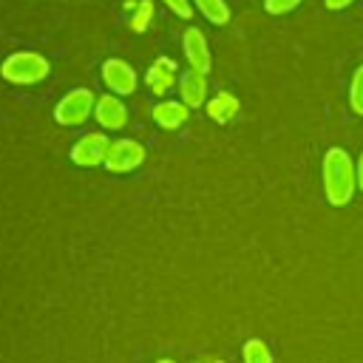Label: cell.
Wrapping results in <instances>:
<instances>
[{
	"mask_svg": "<svg viewBox=\"0 0 363 363\" xmlns=\"http://www.w3.org/2000/svg\"><path fill=\"white\" fill-rule=\"evenodd\" d=\"M323 193L332 207H343L357 193V164L343 147H329L320 159Z\"/></svg>",
	"mask_w": 363,
	"mask_h": 363,
	"instance_id": "1",
	"label": "cell"
},
{
	"mask_svg": "<svg viewBox=\"0 0 363 363\" xmlns=\"http://www.w3.org/2000/svg\"><path fill=\"white\" fill-rule=\"evenodd\" d=\"M48 74H51V62L37 51H14L0 62V77L11 85H37Z\"/></svg>",
	"mask_w": 363,
	"mask_h": 363,
	"instance_id": "2",
	"label": "cell"
},
{
	"mask_svg": "<svg viewBox=\"0 0 363 363\" xmlns=\"http://www.w3.org/2000/svg\"><path fill=\"white\" fill-rule=\"evenodd\" d=\"M94 108H96L94 91H91V88H74V91H68V94L57 102V108H54V122L62 125V128H79V125H85V122L91 119Z\"/></svg>",
	"mask_w": 363,
	"mask_h": 363,
	"instance_id": "3",
	"label": "cell"
},
{
	"mask_svg": "<svg viewBox=\"0 0 363 363\" xmlns=\"http://www.w3.org/2000/svg\"><path fill=\"white\" fill-rule=\"evenodd\" d=\"M145 156H147V150H145L142 142H136V139H116V142H111L102 167L111 170V173H130V170H136L145 162Z\"/></svg>",
	"mask_w": 363,
	"mask_h": 363,
	"instance_id": "4",
	"label": "cell"
},
{
	"mask_svg": "<svg viewBox=\"0 0 363 363\" xmlns=\"http://www.w3.org/2000/svg\"><path fill=\"white\" fill-rule=\"evenodd\" d=\"M102 82L116 96H130L136 91V85H139L133 65L125 62V60H119V57H111V60L102 62Z\"/></svg>",
	"mask_w": 363,
	"mask_h": 363,
	"instance_id": "5",
	"label": "cell"
},
{
	"mask_svg": "<svg viewBox=\"0 0 363 363\" xmlns=\"http://www.w3.org/2000/svg\"><path fill=\"white\" fill-rule=\"evenodd\" d=\"M111 147V139L102 133V130H94V133H85L74 142L71 147V162L77 167H96L105 162V153Z\"/></svg>",
	"mask_w": 363,
	"mask_h": 363,
	"instance_id": "6",
	"label": "cell"
},
{
	"mask_svg": "<svg viewBox=\"0 0 363 363\" xmlns=\"http://www.w3.org/2000/svg\"><path fill=\"white\" fill-rule=\"evenodd\" d=\"M182 48H184V57L190 62V68L201 71V74H210L213 68V57H210V45H207V37L201 28L190 26L184 34H182Z\"/></svg>",
	"mask_w": 363,
	"mask_h": 363,
	"instance_id": "7",
	"label": "cell"
},
{
	"mask_svg": "<svg viewBox=\"0 0 363 363\" xmlns=\"http://www.w3.org/2000/svg\"><path fill=\"white\" fill-rule=\"evenodd\" d=\"M94 119H96V125H102L105 130H122V128L128 125V105H125L116 94L96 96Z\"/></svg>",
	"mask_w": 363,
	"mask_h": 363,
	"instance_id": "8",
	"label": "cell"
},
{
	"mask_svg": "<svg viewBox=\"0 0 363 363\" xmlns=\"http://www.w3.org/2000/svg\"><path fill=\"white\" fill-rule=\"evenodd\" d=\"M176 88H179V99H182L190 111H196V108H201V105L207 102V74H201V71H196V68L184 71V74L179 77Z\"/></svg>",
	"mask_w": 363,
	"mask_h": 363,
	"instance_id": "9",
	"label": "cell"
},
{
	"mask_svg": "<svg viewBox=\"0 0 363 363\" xmlns=\"http://www.w3.org/2000/svg\"><path fill=\"white\" fill-rule=\"evenodd\" d=\"M176 82H179L176 62L167 60V57H159V60L147 68V74H145V85L153 91V96H164Z\"/></svg>",
	"mask_w": 363,
	"mask_h": 363,
	"instance_id": "10",
	"label": "cell"
},
{
	"mask_svg": "<svg viewBox=\"0 0 363 363\" xmlns=\"http://www.w3.org/2000/svg\"><path fill=\"white\" fill-rule=\"evenodd\" d=\"M187 119H190V108L182 99H162L153 105V122L164 130H176L187 125Z\"/></svg>",
	"mask_w": 363,
	"mask_h": 363,
	"instance_id": "11",
	"label": "cell"
},
{
	"mask_svg": "<svg viewBox=\"0 0 363 363\" xmlns=\"http://www.w3.org/2000/svg\"><path fill=\"white\" fill-rule=\"evenodd\" d=\"M241 111V102L235 94H227V91H218L213 99H207V116L218 125H230Z\"/></svg>",
	"mask_w": 363,
	"mask_h": 363,
	"instance_id": "12",
	"label": "cell"
},
{
	"mask_svg": "<svg viewBox=\"0 0 363 363\" xmlns=\"http://www.w3.org/2000/svg\"><path fill=\"white\" fill-rule=\"evenodd\" d=\"M241 357H244V363H275L272 349H269L267 340H261V337H250V340L241 346Z\"/></svg>",
	"mask_w": 363,
	"mask_h": 363,
	"instance_id": "13",
	"label": "cell"
},
{
	"mask_svg": "<svg viewBox=\"0 0 363 363\" xmlns=\"http://www.w3.org/2000/svg\"><path fill=\"white\" fill-rule=\"evenodd\" d=\"M193 6L204 14V20H210L213 26H224L230 20V6L224 0H193Z\"/></svg>",
	"mask_w": 363,
	"mask_h": 363,
	"instance_id": "14",
	"label": "cell"
},
{
	"mask_svg": "<svg viewBox=\"0 0 363 363\" xmlns=\"http://www.w3.org/2000/svg\"><path fill=\"white\" fill-rule=\"evenodd\" d=\"M349 108L357 116H363V65H357L354 74H352V82H349Z\"/></svg>",
	"mask_w": 363,
	"mask_h": 363,
	"instance_id": "15",
	"label": "cell"
},
{
	"mask_svg": "<svg viewBox=\"0 0 363 363\" xmlns=\"http://www.w3.org/2000/svg\"><path fill=\"white\" fill-rule=\"evenodd\" d=\"M150 20H153V0H139V6H136V11H133L128 26H130V31L142 34V31H147Z\"/></svg>",
	"mask_w": 363,
	"mask_h": 363,
	"instance_id": "16",
	"label": "cell"
},
{
	"mask_svg": "<svg viewBox=\"0 0 363 363\" xmlns=\"http://www.w3.org/2000/svg\"><path fill=\"white\" fill-rule=\"evenodd\" d=\"M176 17H182V20H190L193 17V0H162Z\"/></svg>",
	"mask_w": 363,
	"mask_h": 363,
	"instance_id": "17",
	"label": "cell"
},
{
	"mask_svg": "<svg viewBox=\"0 0 363 363\" xmlns=\"http://www.w3.org/2000/svg\"><path fill=\"white\" fill-rule=\"evenodd\" d=\"M303 0H264V9L269 11V14H286V11H292L295 6H301Z\"/></svg>",
	"mask_w": 363,
	"mask_h": 363,
	"instance_id": "18",
	"label": "cell"
},
{
	"mask_svg": "<svg viewBox=\"0 0 363 363\" xmlns=\"http://www.w3.org/2000/svg\"><path fill=\"white\" fill-rule=\"evenodd\" d=\"M354 0H323V6L329 9V11H340V9H346V6H352Z\"/></svg>",
	"mask_w": 363,
	"mask_h": 363,
	"instance_id": "19",
	"label": "cell"
},
{
	"mask_svg": "<svg viewBox=\"0 0 363 363\" xmlns=\"http://www.w3.org/2000/svg\"><path fill=\"white\" fill-rule=\"evenodd\" d=\"M354 164H357V190H363V153H360V159Z\"/></svg>",
	"mask_w": 363,
	"mask_h": 363,
	"instance_id": "20",
	"label": "cell"
},
{
	"mask_svg": "<svg viewBox=\"0 0 363 363\" xmlns=\"http://www.w3.org/2000/svg\"><path fill=\"white\" fill-rule=\"evenodd\" d=\"M156 363H176V360H170V357H162V360H156Z\"/></svg>",
	"mask_w": 363,
	"mask_h": 363,
	"instance_id": "21",
	"label": "cell"
},
{
	"mask_svg": "<svg viewBox=\"0 0 363 363\" xmlns=\"http://www.w3.org/2000/svg\"><path fill=\"white\" fill-rule=\"evenodd\" d=\"M204 363H221V360H204Z\"/></svg>",
	"mask_w": 363,
	"mask_h": 363,
	"instance_id": "22",
	"label": "cell"
}]
</instances>
